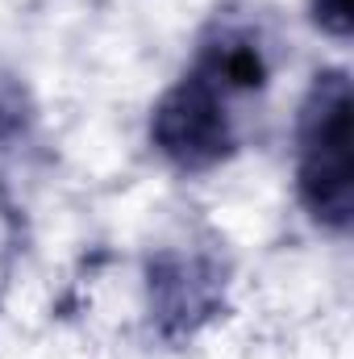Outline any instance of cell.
I'll list each match as a JSON object with an SVG mask.
<instances>
[{
    "label": "cell",
    "mask_w": 354,
    "mask_h": 359,
    "mask_svg": "<svg viewBox=\"0 0 354 359\" xmlns=\"http://www.w3.org/2000/svg\"><path fill=\"white\" fill-rule=\"evenodd\" d=\"M271 80L263 34L242 21H217L196 63L150 113L155 151L179 172H208L238 151V100L255 96Z\"/></svg>",
    "instance_id": "obj_1"
},
{
    "label": "cell",
    "mask_w": 354,
    "mask_h": 359,
    "mask_svg": "<svg viewBox=\"0 0 354 359\" xmlns=\"http://www.w3.org/2000/svg\"><path fill=\"white\" fill-rule=\"evenodd\" d=\"M29 126V104H25V88L13 84L8 76H0V142L25 134Z\"/></svg>",
    "instance_id": "obj_4"
},
{
    "label": "cell",
    "mask_w": 354,
    "mask_h": 359,
    "mask_svg": "<svg viewBox=\"0 0 354 359\" xmlns=\"http://www.w3.org/2000/svg\"><path fill=\"white\" fill-rule=\"evenodd\" d=\"M225 297V264L204 247H163L146 268V309L163 339L200 330Z\"/></svg>",
    "instance_id": "obj_3"
},
{
    "label": "cell",
    "mask_w": 354,
    "mask_h": 359,
    "mask_svg": "<svg viewBox=\"0 0 354 359\" xmlns=\"http://www.w3.org/2000/svg\"><path fill=\"white\" fill-rule=\"evenodd\" d=\"M296 196L304 213L346 234L354 217L351 176V80L346 72H321L300 104L296 121Z\"/></svg>",
    "instance_id": "obj_2"
},
{
    "label": "cell",
    "mask_w": 354,
    "mask_h": 359,
    "mask_svg": "<svg viewBox=\"0 0 354 359\" xmlns=\"http://www.w3.org/2000/svg\"><path fill=\"white\" fill-rule=\"evenodd\" d=\"M13 230H17V226H13V209L0 201V271H4V259H8V251H13V238H17Z\"/></svg>",
    "instance_id": "obj_6"
},
{
    "label": "cell",
    "mask_w": 354,
    "mask_h": 359,
    "mask_svg": "<svg viewBox=\"0 0 354 359\" xmlns=\"http://www.w3.org/2000/svg\"><path fill=\"white\" fill-rule=\"evenodd\" d=\"M317 29L330 38H351V0H309Z\"/></svg>",
    "instance_id": "obj_5"
}]
</instances>
